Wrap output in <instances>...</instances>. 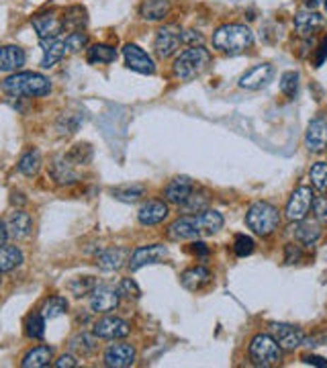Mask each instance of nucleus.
Returning <instances> with one entry per match:
<instances>
[{
  "instance_id": "obj_15",
  "label": "nucleus",
  "mask_w": 327,
  "mask_h": 368,
  "mask_svg": "<svg viewBox=\"0 0 327 368\" xmlns=\"http://www.w3.org/2000/svg\"><path fill=\"white\" fill-rule=\"evenodd\" d=\"M131 254L127 248H107L100 254H97V266L105 272L121 271L129 262Z\"/></svg>"
},
{
  "instance_id": "obj_36",
  "label": "nucleus",
  "mask_w": 327,
  "mask_h": 368,
  "mask_svg": "<svg viewBox=\"0 0 327 368\" xmlns=\"http://www.w3.org/2000/svg\"><path fill=\"white\" fill-rule=\"evenodd\" d=\"M97 287V278H93V276H78V278L68 283V291L72 292L76 299H82V297H86V295H93V291H95Z\"/></svg>"
},
{
  "instance_id": "obj_26",
  "label": "nucleus",
  "mask_w": 327,
  "mask_h": 368,
  "mask_svg": "<svg viewBox=\"0 0 327 368\" xmlns=\"http://www.w3.org/2000/svg\"><path fill=\"white\" fill-rule=\"evenodd\" d=\"M213 274L209 268L205 266H194V268H189L180 274V285L186 289V291H201L203 287H207L211 283Z\"/></svg>"
},
{
  "instance_id": "obj_34",
  "label": "nucleus",
  "mask_w": 327,
  "mask_h": 368,
  "mask_svg": "<svg viewBox=\"0 0 327 368\" xmlns=\"http://www.w3.org/2000/svg\"><path fill=\"white\" fill-rule=\"evenodd\" d=\"M61 23H64V29H68L70 33L72 31H82L86 27V23H88L86 8H82V6H70V8H66Z\"/></svg>"
},
{
  "instance_id": "obj_53",
  "label": "nucleus",
  "mask_w": 327,
  "mask_h": 368,
  "mask_svg": "<svg viewBox=\"0 0 327 368\" xmlns=\"http://www.w3.org/2000/svg\"><path fill=\"white\" fill-rule=\"evenodd\" d=\"M327 58V37L321 41V45H319V49H317V58H315V66L319 68Z\"/></svg>"
},
{
  "instance_id": "obj_10",
  "label": "nucleus",
  "mask_w": 327,
  "mask_h": 368,
  "mask_svg": "<svg viewBox=\"0 0 327 368\" xmlns=\"http://www.w3.org/2000/svg\"><path fill=\"white\" fill-rule=\"evenodd\" d=\"M270 333L272 338L278 342V346L287 352H292L299 346H303L305 342V333L301 328H295V326H289V324H272L270 326Z\"/></svg>"
},
{
  "instance_id": "obj_57",
  "label": "nucleus",
  "mask_w": 327,
  "mask_h": 368,
  "mask_svg": "<svg viewBox=\"0 0 327 368\" xmlns=\"http://www.w3.org/2000/svg\"><path fill=\"white\" fill-rule=\"evenodd\" d=\"M0 285H2V278H0Z\"/></svg>"
},
{
  "instance_id": "obj_41",
  "label": "nucleus",
  "mask_w": 327,
  "mask_h": 368,
  "mask_svg": "<svg viewBox=\"0 0 327 368\" xmlns=\"http://www.w3.org/2000/svg\"><path fill=\"white\" fill-rule=\"evenodd\" d=\"M309 180L313 184V189L326 193L327 191V162H317L311 166L309 170Z\"/></svg>"
},
{
  "instance_id": "obj_23",
  "label": "nucleus",
  "mask_w": 327,
  "mask_h": 368,
  "mask_svg": "<svg viewBox=\"0 0 327 368\" xmlns=\"http://www.w3.org/2000/svg\"><path fill=\"white\" fill-rule=\"evenodd\" d=\"M49 174H52V178H54L58 184H74V182L80 180L76 166H74L66 155H59V158H56V160L52 162Z\"/></svg>"
},
{
  "instance_id": "obj_25",
  "label": "nucleus",
  "mask_w": 327,
  "mask_h": 368,
  "mask_svg": "<svg viewBox=\"0 0 327 368\" xmlns=\"http://www.w3.org/2000/svg\"><path fill=\"white\" fill-rule=\"evenodd\" d=\"M6 232H8V237H13V239H25V237H29V233L33 232V219H31V215L20 211V209H17L15 213H11V217L6 219Z\"/></svg>"
},
{
  "instance_id": "obj_33",
  "label": "nucleus",
  "mask_w": 327,
  "mask_h": 368,
  "mask_svg": "<svg viewBox=\"0 0 327 368\" xmlns=\"http://www.w3.org/2000/svg\"><path fill=\"white\" fill-rule=\"evenodd\" d=\"M41 164H43V160H41V152L33 148V150H27L25 154L20 155L17 168H19V172L23 176H29V178H33V176L39 174V170H41Z\"/></svg>"
},
{
  "instance_id": "obj_14",
  "label": "nucleus",
  "mask_w": 327,
  "mask_h": 368,
  "mask_svg": "<svg viewBox=\"0 0 327 368\" xmlns=\"http://www.w3.org/2000/svg\"><path fill=\"white\" fill-rule=\"evenodd\" d=\"M274 76V68L270 64H258L250 68L244 76L239 78V88H246V90H260L268 84Z\"/></svg>"
},
{
  "instance_id": "obj_13",
  "label": "nucleus",
  "mask_w": 327,
  "mask_h": 368,
  "mask_svg": "<svg viewBox=\"0 0 327 368\" xmlns=\"http://www.w3.org/2000/svg\"><path fill=\"white\" fill-rule=\"evenodd\" d=\"M137 360V352L131 344H111L105 350V367L127 368L133 367Z\"/></svg>"
},
{
  "instance_id": "obj_6",
  "label": "nucleus",
  "mask_w": 327,
  "mask_h": 368,
  "mask_svg": "<svg viewBox=\"0 0 327 368\" xmlns=\"http://www.w3.org/2000/svg\"><path fill=\"white\" fill-rule=\"evenodd\" d=\"M182 43V29L178 25H164L154 39L155 56L160 59L172 58Z\"/></svg>"
},
{
  "instance_id": "obj_43",
  "label": "nucleus",
  "mask_w": 327,
  "mask_h": 368,
  "mask_svg": "<svg viewBox=\"0 0 327 368\" xmlns=\"http://www.w3.org/2000/svg\"><path fill=\"white\" fill-rule=\"evenodd\" d=\"M280 93L287 98H295L299 93V72H285L280 76V84H278Z\"/></svg>"
},
{
  "instance_id": "obj_49",
  "label": "nucleus",
  "mask_w": 327,
  "mask_h": 368,
  "mask_svg": "<svg viewBox=\"0 0 327 368\" xmlns=\"http://www.w3.org/2000/svg\"><path fill=\"white\" fill-rule=\"evenodd\" d=\"M203 41H205V37H203L198 31H193V29L182 31V43H184L186 47H193V45H203Z\"/></svg>"
},
{
  "instance_id": "obj_54",
  "label": "nucleus",
  "mask_w": 327,
  "mask_h": 368,
  "mask_svg": "<svg viewBox=\"0 0 327 368\" xmlns=\"http://www.w3.org/2000/svg\"><path fill=\"white\" fill-rule=\"evenodd\" d=\"M6 239H8L6 223H2V221H0V244H6Z\"/></svg>"
},
{
  "instance_id": "obj_28",
  "label": "nucleus",
  "mask_w": 327,
  "mask_h": 368,
  "mask_svg": "<svg viewBox=\"0 0 327 368\" xmlns=\"http://www.w3.org/2000/svg\"><path fill=\"white\" fill-rule=\"evenodd\" d=\"M193 217L194 223H196V230H198L201 235H213L219 230H223V223H225L223 215L219 213V211H213V209H207V211L193 215Z\"/></svg>"
},
{
  "instance_id": "obj_52",
  "label": "nucleus",
  "mask_w": 327,
  "mask_h": 368,
  "mask_svg": "<svg viewBox=\"0 0 327 368\" xmlns=\"http://www.w3.org/2000/svg\"><path fill=\"white\" fill-rule=\"evenodd\" d=\"M191 252H193L194 256L207 258V256H209V248H207V244H203V242H194V244H191Z\"/></svg>"
},
{
  "instance_id": "obj_48",
  "label": "nucleus",
  "mask_w": 327,
  "mask_h": 368,
  "mask_svg": "<svg viewBox=\"0 0 327 368\" xmlns=\"http://www.w3.org/2000/svg\"><path fill=\"white\" fill-rule=\"evenodd\" d=\"M303 260V250H301V246H297V244H287L285 246V262L287 264H297V262H301Z\"/></svg>"
},
{
  "instance_id": "obj_24",
  "label": "nucleus",
  "mask_w": 327,
  "mask_h": 368,
  "mask_svg": "<svg viewBox=\"0 0 327 368\" xmlns=\"http://www.w3.org/2000/svg\"><path fill=\"white\" fill-rule=\"evenodd\" d=\"M290 235L295 237V242L303 244V246H313L319 235H321V230L315 221H307V219H301V221H292V225L289 227Z\"/></svg>"
},
{
  "instance_id": "obj_56",
  "label": "nucleus",
  "mask_w": 327,
  "mask_h": 368,
  "mask_svg": "<svg viewBox=\"0 0 327 368\" xmlns=\"http://www.w3.org/2000/svg\"><path fill=\"white\" fill-rule=\"evenodd\" d=\"M326 11H327V0H326Z\"/></svg>"
},
{
  "instance_id": "obj_19",
  "label": "nucleus",
  "mask_w": 327,
  "mask_h": 368,
  "mask_svg": "<svg viewBox=\"0 0 327 368\" xmlns=\"http://www.w3.org/2000/svg\"><path fill=\"white\" fill-rule=\"evenodd\" d=\"M166 237L170 242H186V239H196L201 237V233L196 230L193 215H184L180 219H176L172 225L166 230Z\"/></svg>"
},
{
  "instance_id": "obj_11",
  "label": "nucleus",
  "mask_w": 327,
  "mask_h": 368,
  "mask_svg": "<svg viewBox=\"0 0 327 368\" xmlns=\"http://www.w3.org/2000/svg\"><path fill=\"white\" fill-rule=\"evenodd\" d=\"M129 333H131V326L121 317L107 315L95 324V336L102 338V340H123Z\"/></svg>"
},
{
  "instance_id": "obj_39",
  "label": "nucleus",
  "mask_w": 327,
  "mask_h": 368,
  "mask_svg": "<svg viewBox=\"0 0 327 368\" xmlns=\"http://www.w3.org/2000/svg\"><path fill=\"white\" fill-rule=\"evenodd\" d=\"M182 207V211L189 215H196V213H203V211H207L209 209V196L207 193H194L180 205Z\"/></svg>"
},
{
  "instance_id": "obj_32",
  "label": "nucleus",
  "mask_w": 327,
  "mask_h": 368,
  "mask_svg": "<svg viewBox=\"0 0 327 368\" xmlns=\"http://www.w3.org/2000/svg\"><path fill=\"white\" fill-rule=\"evenodd\" d=\"M23 264V252L17 246L0 244V274L19 268Z\"/></svg>"
},
{
  "instance_id": "obj_7",
  "label": "nucleus",
  "mask_w": 327,
  "mask_h": 368,
  "mask_svg": "<svg viewBox=\"0 0 327 368\" xmlns=\"http://www.w3.org/2000/svg\"><path fill=\"white\" fill-rule=\"evenodd\" d=\"M313 189L311 186H297L292 194H290L289 203H287V209H285V215L289 221H301V219H307L309 211L313 207Z\"/></svg>"
},
{
  "instance_id": "obj_31",
  "label": "nucleus",
  "mask_w": 327,
  "mask_h": 368,
  "mask_svg": "<svg viewBox=\"0 0 327 368\" xmlns=\"http://www.w3.org/2000/svg\"><path fill=\"white\" fill-rule=\"evenodd\" d=\"M86 59L88 64L93 66H98V64H113L117 59V49L109 43H95L88 47L86 52Z\"/></svg>"
},
{
  "instance_id": "obj_22",
  "label": "nucleus",
  "mask_w": 327,
  "mask_h": 368,
  "mask_svg": "<svg viewBox=\"0 0 327 368\" xmlns=\"http://www.w3.org/2000/svg\"><path fill=\"white\" fill-rule=\"evenodd\" d=\"M168 215H170V211H168V205L164 201H148L137 211V219L141 225L150 227V225H160Z\"/></svg>"
},
{
  "instance_id": "obj_55",
  "label": "nucleus",
  "mask_w": 327,
  "mask_h": 368,
  "mask_svg": "<svg viewBox=\"0 0 327 368\" xmlns=\"http://www.w3.org/2000/svg\"><path fill=\"white\" fill-rule=\"evenodd\" d=\"M305 2V6L307 8H315V6H319L321 4V0H303Z\"/></svg>"
},
{
  "instance_id": "obj_47",
  "label": "nucleus",
  "mask_w": 327,
  "mask_h": 368,
  "mask_svg": "<svg viewBox=\"0 0 327 368\" xmlns=\"http://www.w3.org/2000/svg\"><path fill=\"white\" fill-rule=\"evenodd\" d=\"M311 209H313L317 221H327V196H315Z\"/></svg>"
},
{
  "instance_id": "obj_5",
  "label": "nucleus",
  "mask_w": 327,
  "mask_h": 368,
  "mask_svg": "<svg viewBox=\"0 0 327 368\" xmlns=\"http://www.w3.org/2000/svg\"><path fill=\"white\" fill-rule=\"evenodd\" d=\"M250 354L251 364L262 368L274 367L280 362V356H283V348L278 346V342L272 338V333H258L254 336L250 342Z\"/></svg>"
},
{
  "instance_id": "obj_21",
  "label": "nucleus",
  "mask_w": 327,
  "mask_h": 368,
  "mask_svg": "<svg viewBox=\"0 0 327 368\" xmlns=\"http://www.w3.org/2000/svg\"><path fill=\"white\" fill-rule=\"evenodd\" d=\"M323 25H326V19H323L321 15L313 13L311 8H307V11H299V13L295 15V31H297L301 37H311V35H315L319 29H323Z\"/></svg>"
},
{
  "instance_id": "obj_40",
  "label": "nucleus",
  "mask_w": 327,
  "mask_h": 368,
  "mask_svg": "<svg viewBox=\"0 0 327 368\" xmlns=\"http://www.w3.org/2000/svg\"><path fill=\"white\" fill-rule=\"evenodd\" d=\"M25 333L29 340H43L45 336V317L41 313L29 315L27 324H25Z\"/></svg>"
},
{
  "instance_id": "obj_38",
  "label": "nucleus",
  "mask_w": 327,
  "mask_h": 368,
  "mask_svg": "<svg viewBox=\"0 0 327 368\" xmlns=\"http://www.w3.org/2000/svg\"><path fill=\"white\" fill-rule=\"evenodd\" d=\"M68 307H70L68 305V299L61 297V295H56V297H52V299L45 301V305L41 307V315L45 319H56L59 315H64L68 311Z\"/></svg>"
},
{
  "instance_id": "obj_37",
  "label": "nucleus",
  "mask_w": 327,
  "mask_h": 368,
  "mask_svg": "<svg viewBox=\"0 0 327 368\" xmlns=\"http://www.w3.org/2000/svg\"><path fill=\"white\" fill-rule=\"evenodd\" d=\"M145 193H148V189L143 184H123V186L113 189V196L123 203H135L141 196H145Z\"/></svg>"
},
{
  "instance_id": "obj_1",
  "label": "nucleus",
  "mask_w": 327,
  "mask_h": 368,
  "mask_svg": "<svg viewBox=\"0 0 327 368\" xmlns=\"http://www.w3.org/2000/svg\"><path fill=\"white\" fill-rule=\"evenodd\" d=\"M0 88L8 97H45L52 93V82L37 72H15L2 80Z\"/></svg>"
},
{
  "instance_id": "obj_45",
  "label": "nucleus",
  "mask_w": 327,
  "mask_h": 368,
  "mask_svg": "<svg viewBox=\"0 0 327 368\" xmlns=\"http://www.w3.org/2000/svg\"><path fill=\"white\" fill-rule=\"evenodd\" d=\"M254 239H251L250 235H244V233H239V235H235V242H233V252L237 254L239 258H246V256H250L254 252Z\"/></svg>"
},
{
  "instance_id": "obj_29",
  "label": "nucleus",
  "mask_w": 327,
  "mask_h": 368,
  "mask_svg": "<svg viewBox=\"0 0 327 368\" xmlns=\"http://www.w3.org/2000/svg\"><path fill=\"white\" fill-rule=\"evenodd\" d=\"M170 8V0H143L139 6V15L150 23H155L166 19Z\"/></svg>"
},
{
  "instance_id": "obj_8",
  "label": "nucleus",
  "mask_w": 327,
  "mask_h": 368,
  "mask_svg": "<svg viewBox=\"0 0 327 368\" xmlns=\"http://www.w3.org/2000/svg\"><path fill=\"white\" fill-rule=\"evenodd\" d=\"M123 58H125V66L129 70L137 72V74L152 76L155 72V64L152 56L145 49H141L139 45H135V43H125L123 45Z\"/></svg>"
},
{
  "instance_id": "obj_44",
  "label": "nucleus",
  "mask_w": 327,
  "mask_h": 368,
  "mask_svg": "<svg viewBox=\"0 0 327 368\" xmlns=\"http://www.w3.org/2000/svg\"><path fill=\"white\" fill-rule=\"evenodd\" d=\"M64 41H66V49L70 54H78V52H82L88 45V35L84 31H72Z\"/></svg>"
},
{
  "instance_id": "obj_4",
  "label": "nucleus",
  "mask_w": 327,
  "mask_h": 368,
  "mask_svg": "<svg viewBox=\"0 0 327 368\" xmlns=\"http://www.w3.org/2000/svg\"><path fill=\"white\" fill-rule=\"evenodd\" d=\"M246 225L250 227L256 235L268 237L278 230L280 225V213L274 205H270L266 201H258L254 203L248 213H246Z\"/></svg>"
},
{
  "instance_id": "obj_3",
  "label": "nucleus",
  "mask_w": 327,
  "mask_h": 368,
  "mask_svg": "<svg viewBox=\"0 0 327 368\" xmlns=\"http://www.w3.org/2000/svg\"><path fill=\"white\" fill-rule=\"evenodd\" d=\"M211 52L205 49V45H193V47H186L184 52H180L172 64L174 76L178 80H194L201 74L207 72V68L211 66Z\"/></svg>"
},
{
  "instance_id": "obj_12",
  "label": "nucleus",
  "mask_w": 327,
  "mask_h": 368,
  "mask_svg": "<svg viewBox=\"0 0 327 368\" xmlns=\"http://www.w3.org/2000/svg\"><path fill=\"white\" fill-rule=\"evenodd\" d=\"M305 146L309 152L321 154L327 150V119L326 117H315L307 127L305 133Z\"/></svg>"
},
{
  "instance_id": "obj_46",
  "label": "nucleus",
  "mask_w": 327,
  "mask_h": 368,
  "mask_svg": "<svg viewBox=\"0 0 327 368\" xmlns=\"http://www.w3.org/2000/svg\"><path fill=\"white\" fill-rule=\"evenodd\" d=\"M117 291H119L121 297H125V299H139L141 297V289H139V285L135 283L133 278H123L119 283Z\"/></svg>"
},
{
  "instance_id": "obj_20",
  "label": "nucleus",
  "mask_w": 327,
  "mask_h": 368,
  "mask_svg": "<svg viewBox=\"0 0 327 368\" xmlns=\"http://www.w3.org/2000/svg\"><path fill=\"white\" fill-rule=\"evenodd\" d=\"M41 52H43V58H41V68L49 70L54 68L58 61L64 59V56L68 54L66 49V41L61 37H52V39H41Z\"/></svg>"
},
{
  "instance_id": "obj_9",
  "label": "nucleus",
  "mask_w": 327,
  "mask_h": 368,
  "mask_svg": "<svg viewBox=\"0 0 327 368\" xmlns=\"http://www.w3.org/2000/svg\"><path fill=\"white\" fill-rule=\"evenodd\" d=\"M168 258V248L162 244H150V246H139L131 258H129V268L131 271H139L148 264H160L162 260Z\"/></svg>"
},
{
  "instance_id": "obj_2",
  "label": "nucleus",
  "mask_w": 327,
  "mask_h": 368,
  "mask_svg": "<svg viewBox=\"0 0 327 368\" xmlns=\"http://www.w3.org/2000/svg\"><path fill=\"white\" fill-rule=\"evenodd\" d=\"M251 45H254V33L250 31V27L239 25V23L221 25L213 33V47L221 54H227V56L244 54L246 49H250Z\"/></svg>"
},
{
  "instance_id": "obj_51",
  "label": "nucleus",
  "mask_w": 327,
  "mask_h": 368,
  "mask_svg": "<svg viewBox=\"0 0 327 368\" xmlns=\"http://www.w3.org/2000/svg\"><path fill=\"white\" fill-rule=\"evenodd\" d=\"M303 362L309 364V367H319V368L327 367L326 358H321V356H313V354H305V356H303Z\"/></svg>"
},
{
  "instance_id": "obj_35",
  "label": "nucleus",
  "mask_w": 327,
  "mask_h": 368,
  "mask_svg": "<svg viewBox=\"0 0 327 368\" xmlns=\"http://www.w3.org/2000/svg\"><path fill=\"white\" fill-rule=\"evenodd\" d=\"M70 348L78 352L80 356H90L97 350V336H90L86 331H80V333H76L70 340Z\"/></svg>"
},
{
  "instance_id": "obj_18",
  "label": "nucleus",
  "mask_w": 327,
  "mask_h": 368,
  "mask_svg": "<svg viewBox=\"0 0 327 368\" xmlns=\"http://www.w3.org/2000/svg\"><path fill=\"white\" fill-rule=\"evenodd\" d=\"M31 25L37 31L39 39L59 37V33L64 31V23L54 13H39L31 19Z\"/></svg>"
},
{
  "instance_id": "obj_50",
  "label": "nucleus",
  "mask_w": 327,
  "mask_h": 368,
  "mask_svg": "<svg viewBox=\"0 0 327 368\" xmlns=\"http://www.w3.org/2000/svg\"><path fill=\"white\" fill-rule=\"evenodd\" d=\"M56 367L58 368H76L78 367L76 356H72V354H64V356H59V360L56 362Z\"/></svg>"
},
{
  "instance_id": "obj_17",
  "label": "nucleus",
  "mask_w": 327,
  "mask_h": 368,
  "mask_svg": "<svg viewBox=\"0 0 327 368\" xmlns=\"http://www.w3.org/2000/svg\"><path fill=\"white\" fill-rule=\"evenodd\" d=\"M194 191V182L189 176H178L168 182V186L164 189V198L172 205H182Z\"/></svg>"
},
{
  "instance_id": "obj_16",
  "label": "nucleus",
  "mask_w": 327,
  "mask_h": 368,
  "mask_svg": "<svg viewBox=\"0 0 327 368\" xmlns=\"http://www.w3.org/2000/svg\"><path fill=\"white\" fill-rule=\"evenodd\" d=\"M121 303V295L117 289L111 287H97L93 291V299H90V309L95 313H111L115 311Z\"/></svg>"
},
{
  "instance_id": "obj_30",
  "label": "nucleus",
  "mask_w": 327,
  "mask_h": 368,
  "mask_svg": "<svg viewBox=\"0 0 327 368\" xmlns=\"http://www.w3.org/2000/svg\"><path fill=\"white\" fill-rule=\"evenodd\" d=\"M52 360H54V348H52V346H35V348L29 350V352L23 356L20 367L43 368V367H49Z\"/></svg>"
},
{
  "instance_id": "obj_27",
  "label": "nucleus",
  "mask_w": 327,
  "mask_h": 368,
  "mask_svg": "<svg viewBox=\"0 0 327 368\" xmlns=\"http://www.w3.org/2000/svg\"><path fill=\"white\" fill-rule=\"evenodd\" d=\"M27 56L19 45H2L0 47V72H17L25 66Z\"/></svg>"
},
{
  "instance_id": "obj_42",
  "label": "nucleus",
  "mask_w": 327,
  "mask_h": 368,
  "mask_svg": "<svg viewBox=\"0 0 327 368\" xmlns=\"http://www.w3.org/2000/svg\"><path fill=\"white\" fill-rule=\"evenodd\" d=\"M66 158L74 164V166H86V164H90V160H93V148L88 146V143H78L74 146Z\"/></svg>"
}]
</instances>
